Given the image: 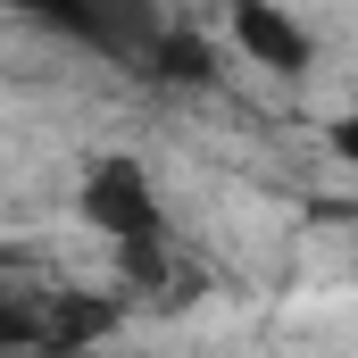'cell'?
I'll return each instance as SVG.
<instances>
[{
	"label": "cell",
	"mask_w": 358,
	"mask_h": 358,
	"mask_svg": "<svg viewBox=\"0 0 358 358\" xmlns=\"http://www.w3.org/2000/svg\"><path fill=\"white\" fill-rule=\"evenodd\" d=\"M84 225L92 234H108L117 250H150L159 242V192H150V176L134 167V159H100L84 176Z\"/></svg>",
	"instance_id": "1"
},
{
	"label": "cell",
	"mask_w": 358,
	"mask_h": 358,
	"mask_svg": "<svg viewBox=\"0 0 358 358\" xmlns=\"http://www.w3.org/2000/svg\"><path fill=\"white\" fill-rule=\"evenodd\" d=\"M234 42L259 59V67H275V76H300L317 50H308V25L300 17H283V8H267V0H234Z\"/></svg>",
	"instance_id": "2"
},
{
	"label": "cell",
	"mask_w": 358,
	"mask_h": 358,
	"mask_svg": "<svg viewBox=\"0 0 358 358\" xmlns=\"http://www.w3.org/2000/svg\"><path fill=\"white\" fill-rule=\"evenodd\" d=\"M150 76H167V84H208V42L159 25V42H150Z\"/></svg>",
	"instance_id": "3"
},
{
	"label": "cell",
	"mask_w": 358,
	"mask_h": 358,
	"mask_svg": "<svg viewBox=\"0 0 358 358\" xmlns=\"http://www.w3.org/2000/svg\"><path fill=\"white\" fill-rule=\"evenodd\" d=\"M34 342V308H17V300H0V358H17Z\"/></svg>",
	"instance_id": "4"
},
{
	"label": "cell",
	"mask_w": 358,
	"mask_h": 358,
	"mask_svg": "<svg viewBox=\"0 0 358 358\" xmlns=\"http://www.w3.org/2000/svg\"><path fill=\"white\" fill-rule=\"evenodd\" d=\"M334 150H342V159H350V167H358V108H350V117H342V125H334Z\"/></svg>",
	"instance_id": "5"
}]
</instances>
